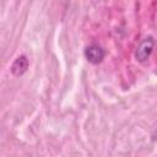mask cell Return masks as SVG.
I'll use <instances>...</instances> for the list:
<instances>
[{
  "label": "cell",
  "mask_w": 157,
  "mask_h": 157,
  "mask_svg": "<svg viewBox=\"0 0 157 157\" xmlns=\"http://www.w3.org/2000/svg\"><path fill=\"white\" fill-rule=\"evenodd\" d=\"M27 69H28V59L25 55H21L13 61L11 66V72L15 76H21L27 71Z\"/></svg>",
  "instance_id": "3957f363"
},
{
  "label": "cell",
  "mask_w": 157,
  "mask_h": 157,
  "mask_svg": "<svg viewBox=\"0 0 157 157\" xmlns=\"http://www.w3.org/2000/svg\"><path fill=\"white\" fill-rule=\"evenodd\" d=\"M105 52L98 44H91L85 49V56L91 64H99L104 59Z\"/></svg>",
  "instance_id": "7a4b0ae2"
},
{
  "label": "cell",
  "mask_w": 157,
  "mask_h": 157,
  "mask_svg": "<svg viewBox=\"0 0 157 157\" xmlns=\"http://www.w3.org/2000/svg\"><path fill=\"white\" fill-rule=\"evenodd\" d=\"M153 47H155V40L152 37H147L145 38L136 48V52H135V56L136 59L140 61V63H144L146 61L150 55L152 54L153 52Z\"/></svg>",
  "instance_id": "6da1fadb"
}]
</instances>
